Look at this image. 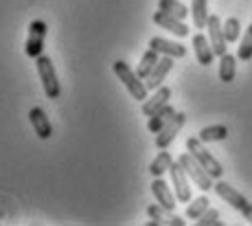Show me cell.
<instances>
[{"label":"cell","instance_id":"obj_26","mask_svg":"<svg viewBox=\"0 0 252 226\" xmlns=\"http://www.w3.org/2000/svg\"><path fill=\"white\" fill-rule=\"evenodd\" d=\"M237 60H241V62L252 60V25L246 29V35L241 37V46H239V51H237Z\"/></svg>","mask_w":252,"mask_h":226},{"label":"cell","instance_id":"obj_2","mask_svg":"<svg viewBox=\"0 0 252 226\" xmlns=\"http://www.w3.org/2000/svg\"><path fill=\"white\" fill-rule=\"evenodd\" d=\"M116 77H119L121 81H123V86L127 88V93L132 95L136 101H145L147 99V84H143V79L138 77V73H134L132 68H129L127 64H125L123 60H116L112 64Z\"/></svg>","mask_w":252,"mask_h":226},{"label":"cell","instance_id":"obj_22","mask_svg":"<svg viewBox=\"0 0 252 226\" xmlns=\"http://www.w3.org/2000/svg\"><path fill=\"white\" fill-rule=\"evenodd\" d=\"M228 136V128L226 126H208L200 129V141L202 143H215V141H224Z\"/></svg>","mask_w":252,"mask_h":226},{"label":"cell","instance_id":"obj_7","mask_svg":"<svg viewBox=\"0 0 252 226\" xmlns=\"http://www.w3.org/2000/svg\"><path fill=\"white\" fill-rule=\"evenodd\" d=\"M184 123H187V114H184V112H176V114H173L171 121H169L167 126H164L160 132L156 134V147H158V150H167V147L176 141V136L180 134V129L184 128Z\"/></svg>","mask_w":252,"mask_h":226},{"label":"cell","instance_id":"obj_23","mask_svg":"<svg viewBox=\"0 0 252 226\" xmlns=\"http://www.w3.org/2000/svg\"><path fill=\"white\" fill-rule=\"evenodd\" d=\"M171 162H173V158H171V154L169 152H160L156 158L152 161V165H149V171H152V176L154 178H160L164 171H169V167H171Z\"/></svg>","mask_w":252,"mask_h":226},{"label":"cell","instance_id":"obj_28","mask_svg":"<svg viewBox=\"0 0 252 226\" xmlns=\"http://www.w3.org/2000/svg\"><path fill=\"white\" fill-rule=\"evenodd\" d=\"M197 224H200V226H221V222H220V211L208 206L204 213L197 218Z\"/></svg>","mask_w":252,"mask_h":226},{"label":"cell","instance_id":"obj_19","mask_svg":"<svg viewBox=\"0 0 252 226\" xmlns=\"http://www.w3.org/2000/svg\"><path fill=\"white\" fill-rule=\"evenodd\" d=\"M235 75H237V57L226 53V55L220 57V79L224 84H230V81H235Z\"/></svg>","mask_w":252,"mask_h":226},{"label":"cell","instance_id":"obj_14","mask_svg":"<svg viewBox=\"0 0 252 226\" xmlns=\"http://www.w3.org/2000/svg\"><path fill=\"white\" fill-rule=\"evenodd\" d=\"M152 194H154V198L158 200V204L164 206L167 211H173L176 209V195H173V191H171V187L167 185V182L162 180V178H156V180L152 182Z\"/></svg>","mask_w":252,"mask_h":226},{"label":"cell","instance_id":"obj_17","mask_svg":"<svg viewBox=\"0 0 252 226\" xmlns=\"http://www.w3.org/2000/svg\"><path fill=\"white\" fill-rule=\"evenodd\" d=\"M173 68V57H169V55H164V57H160V62L156 64V68L152 70V75L147 77V88L149 90H156V88H160L162 86V81H164V77L169 75V70Z\"/></svg>","mask_w":252,"mask_h":226},{"label":"cell","instance_id":"obj_13","mask_svg":"<svg viewBox=\"0 0 252 226\" xmlns=\"http://www.w3.org/2000/svg\"><path fill=\"white\" fill-rule=\"evenodd\" d=\"M193 51H195V57L202 66H211L213 60H215V51H213L211 40L204 33H195L193 35Z\"/></svg>","mask_w":252,"mask_h":226},{"label":"cell","instance_id":"obj_4","mask_svg":"<svg viewBox=\"0 0 252 226\" xmlns=\"http://www.w3.org/2000/svg\"><path fill=\"white\" fill-rule=\"evenodd\" d=\"M213 189H215V194L220 195L221 200H226V202H228V204L232 206V209L239 211V213L244 215V218L252 224V204L248 202V198H246V195H241L239 191L235 189V187H230L228 182H224V180L217 182Z\"/></svg>","mask_w":252,"mask_h":226},{"label":"cell","instance_id":"obj_21","mask_svg":"<svg viewBox=\"0 0 252 226\" xmlns=\"http://www.w3.org/2000/svg\"><path fill=\"white\" fill-rule=\"evenodd\" d=\"M160 62V53L158 51H154V49H149V51H145V55H143V60H140V64H138V68H136V73L140 79H147L149 75H152V70L156 68V64Z\"/></svg>","mask_w":252,"mask_h":226},{"label":"cell","instance_id":"obj_8","mask_svg":"<svg viewBox=\"0 0 252 226\" xmlns=\"http://www.w3.org/2000/svg\"><path fill=\"white\" fill-rule=\"evenodd\" d=\"M169 174H171V182H173V189H176L178 202H191V187H189V176L184 171V167L178 161L171 162Z\"/></svg>","mask_w":252,"mask_h":226},{"label":"cell","instance_id":"obj_24","mask_svg":"<svg viewBox=\"0 0 252 226\" xmlns=\"http://www.w3.org/2000/svg\"><path fill=\"white\" fill-rule=\"evenodd\" d=\"M158 9L171 13L173 18H180V20H184V18L189 16V9L184 7L180 0H160V2H158Z\"/></svg>","mask_w":252,"mask_h":226},{"label":"cell","instance_id":"obj_5","mask_svg":"<svg viewBox=\"0 0 252 226\" xmlns=\"http://www.w3.org/2000/svg\"><path fill=\"white\" fill-rule=\"evenodd\" d=\"M178 162H180V165L184 167V171H187V176L191 178L193 182H195V187H197V189H202V191H211L213 187H215V185H213V182H211V180H213V176L208 174V171H206L204 167L200 165V162L195 161V158L191 156V154H187V152L180 154V158H178Z\"/></svg>","mask_w":252,"mask_h":226},{"label":"cell","instance_id":"obj_6","mask_svg":"<svg viewBox=\"0 0 252 226\" xmlns=\"http://www.w3.org/2000/svg\"><path fill=\"white\" fill-rule=\"evenodd\" d=\"M46 22L44 20H33L29 25V37L27 44H24V51H27L29 57H40L42 51H44V37H46Z\"/></svg>","mask_w":252,"mask_h":226},{"label":"cell","instance_id":"obj_1","mask_svg":"<svg viewBox=\"0 0 252 226\" xmlns=\"http://www.w3.org/2000/svg\"><path fill=\"white\" fill-rule=\"evenodd\" d=\"M187 152L191 154V156L195 158V161L200 162V165L204 167V169L213 178H221V176H224V167H221V162L217 161L211 152H206V147H204V143L200 141V136H197V138L195 136L187 138Z\"/></svg>","mask_w":252,"mask_h":226},{"label":"cell","instance_id":"obj_25","mask_svg":"<svg viewBox=\"0 0 252 226\" xmlns=\"http://www.w3.org/2000/svg\"><path fill=\"white\" fill-rule=\"evenodd\" d=\"M208 204H211V202H208L206 195H200V198H195V200L191 202V204L187 206V218H189V220H197V218H200V215L208 209Z\"/></svg>","mask_w":252,"mask_h":226},{"label":"cell","instance_id":"obj_15","mask_svg":"<svg viewBox=\"0 0 252 226\" xmlns=\"http://www.w3.org/2000/svg\"><path fill=\"white\" fill-rule=\"evenodd\" d=\"M149 49L158 51L160 55H169V57H184L187 55V46L180 44V42H171V40H164V37H152L149 40Z\"/></svg>","mask_w":252,"mask_h":226},{"label":"cell","instance_id":"obj_10","mask_svg":"<svg viewBox=\"0 0 252 226\" xmlns=\"http://www.w3.org/2000/svg\"><path fill=\"white\" fill-rule=\"evenodd\" d=\"M154 22H156L158 27H162V29H167V31H171L173 35H178V37H187V35H189V27L184 25L180 18H173L171 13L162 11V9H158V11L154 13Z\"/></svg>","mask_w":252,"mask_h":226},{"label":"cell","instance_id":"obj_3","mask_svg":"<svg viewBox=\"0 0 252 226\" xmlns=\"http://www.w3.org/2000/svg\"><path fill=\"white\" fill-rule=\"evenodd\" d=\"M35 66H37V75L42 79V86H44V95L48 99H57L62 93L60 88V79H57V73H55V66H53L51 57L42 53L40 57H35Z\"/></svg>","mask_w":252,"mask_h":226},{"label":"cell","instance_id":"obj_12","mask_svg":"<svg viewBox=\"0 0 252 226\" xmlns=\"http://www.w3.org/2000/svg\"><path fill=\"white\" fill-rule=\"evenodd\" d=\"M147 215L152 218V222H147L149 226H156V224H171V226H184L187 222L180 218V215H173L171 211H167L160 204H149L147 206Z\"/></svg>","mask_w":252,"mask_h":226},{"label":"cell","instance_id":"obj_11","mask_svg":"<svg viewBox=\"0 0 252 226\" xmlns=\"http://www.w3.org/2000/svg\"><path fill=\"white\" fill-rule=\"evenodd\" d=\"M29 121H31V126H33V132H35L42 141H48V138L53 136V126H51V121H48L46 112L40 108V105H37V108H31Z\"/></svg>","mask_w":252,"mask_h":226},{"label":"cell","instance_id":"obj_27","mask_svg":"<svg viewBox=\"0 0 252 226\" xmlns=\"http://www.w3.org/2000/svg\"><path fill=\"white\" fill-rule=\"evenodd\" d=\"M239 33H241V22L237 18H226V22H224L226 42H237L239 40Z\"/></svg>","mask_w":252,"mask_h":226},{"label":"cell","instance_id":"obj_16","mask_svg":"<svg viewBox=\"0 0 252 226\" xmlns=\"http://www.w3.org/2000/svg\"><path fill=\"white\" fill-rule=\"evenodd\" d=\"M169 99H171V88H167V86H160V88H156L154 97H147V99L143 101V114H145V117H152V114L158 112L162 105L169 103Z\"/></svg>","mask_w":252,"mask_h":226},{"label":"cell","instance_id":"obj_20","mask_svg":"<svg viewBox=\"0 0 252 226\" xmlns=\"http://www.w3.org/2000/svg\"><path fill=\"white\" fill-rule=\"evenodd\" d=\"M191 16L195 29H206L208 22V0H191Z\"/></svg>","mask_w":252,"mask_h":226},{"label":"cell","instance_id":"obj_18","mask_svg":"<svg viewBox=\"0 0 252 226\" xmlns=\"http://www.w3.org/2000/svg\"><path fill=\"white\" fill-rule=\"evenodd\" d=\"M173 114H176V110H173V105H162L158 112H154L152 117H149V123H147V129L149 132H154V134H158L160 129L167 126L169 121L173 119Z\"/></svg>","mask_w":252,"mask_h":226},{"label":"cell","instance_id":"obj_9","mask_svg":"<svg viewBox=\"0 0 252 226\" xmlns=\"http://www.w3.org/2000/svg\"><path fill=\"white\" fill-rule=\"evenodd\" d=\"M206 29H208V40H211V46L215 51L217 57L226 55V35H224V25H221L220 16H208V22H206Z\"/></svg>","mask_w":252,"mask_h":226}]
</instances>
